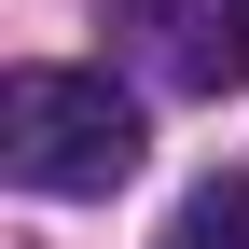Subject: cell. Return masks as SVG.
<instances>
[{
  "label": "cell",
  "instance_id": "1",
  "mask_svg": "<svg viewBox=\"0 0 249 249\" xmlns=\"http://www.w3.org/2000/svg\"><path fill=\"white\" fill-rule=\"evenodd\" d=\"M0 152L28 194H124L139 180V97H111L97 70H14L0 83Z\"/></svg>",
  "mask_w": 249,
  "mask_h": 249
},
{
  "label": "cell",
  "instance_id": "2",
  "mask_svg": "<svg viewBox=\"0 0 249 249\" xmlns=\"http://www.w3.org/2000/svg\"><path fill=\"white\" fill-rule=\"evenodd\" d=\"M180 83H208V97L249 83V0H194L180 14Z\"/></svg>",
  "mask_w": 249,
  "mask_h": 249
},
{
  "label": "cell",
  "instance_id": "3",
  "mask_svg": "<svg viewBox=\"0 0 249 249\" xmlns=\"http://www.w3.org/2000/svg\"><path fill=\"white\" fill-rule=\"evenodd\" d=\"M166 249H249V180H208V194H180Z\"/></svg>",
  "mask_w": 249,
  "mask_h": 249
}]
</instances>
